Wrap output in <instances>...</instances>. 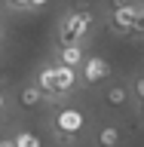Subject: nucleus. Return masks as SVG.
Listing matches in <instances>:
<instances>
[{"mask_svg": "<svg viewBox=\"0 0 144 147\" xmlns=\"http://www.w3.org/2000/svg\"><path fill=\"white\" fill-rule=\"evenodd\" d=\"M138 34H144V3H138Z\"/></svg>", "mask_w": 144, "mask_h": 147, "instance_id": "4468645a", "label": "nucleus"}, {"mask_svg": "<svg viewBox=\"0 0 144 147\" xmlns=\"http://www.w3.org/2000/svg\"><path fill=\"white\" fill-rule=\"evenodd\" d=\"M92 12L89 9H71L68 16H62V28H58V43L62 46H83V40L92 31Z\"/></svg>", "mask_w": 144, "mask_h": 147, "instance_id": "f257e3e1", "label": "nucleus"}, {"mask_svg": "<svg viewBox=\"0 0 144 147\" xmlns=\"http://www.w3.org/2000/svg\"><path fill=\"white\" fill-rule=\"evenodd\" d=\"M135 98H138V101H144V74L138 77V83H135Z\"/></svg>", "mask_w": 144, "mask_h": 147, "instance_id": "ddd939ff", "label": "nucleus"}, {"mask_svg": "<svg viewBox=\"0 0 144 147\" xmlns=\"http://www.w3.org/2000/svg\"><path fill=\"white\" fill-rule=\"evenodd\" d=\"M16 147H40V138L34 132H16Z\"/></svg>", "mask_w": 144, "mask_h": 147, "instance_id": "9b49d317", "label": "nucleus"}, {"mask_svg": "<svg viewBox=\"0 0 144 147\" xmlns=\"http://www.w3.org/2000/svg\"><path fill=\"white\" fill-rule=\"evenodd\" d=\"M37 86H40V92L46 95V101H55V98H58V86H55V64H46V67H40Z\"/></svg>", "mask_w": 144, "mask_h": 147, "instance_id": "39448f33", "label": "nucleus"}, {"mask_svg": "<svg viewBox=\"0 0 144 147\" xmlns=\"http://www.w3.org/2000/svg\"><path fill=\"white\" fill-rule=\"evenodd\" d=\"M52 123H55V135L74 138L77 132H83L86 117H83V110H77V107H58V113H55Z\"/></svg>", "mask_w": 144, "mask_h": 147, "instance_id": "7ed1b4c3", "label": "nucleus"}, {"mask_svg": "<svg viewBox=\"0 0 144 147\" xmlns=\"http://www.w3.org/2000/svg\"><path fill=\"white\" fill-rule=\"evenodd\" d=\"M110 31L114 34H138V3H117L110 12Z\"/></svg>", "mask_w": 144, "mask_h": 147, "instance_id": "f03ea898", "label": "nucleus"}, {"mask_svg": "<svg viewBox=\"0 0 144 147\" xmlns=\"http://www.w3.org/2000/svg\"><path fill=\"white\" fill-rule=\"evenodd\" d=\"M80 74H83V83H86V86H95V83H104L114 71H110V61H107V58H101V55H89L86 64L80 67Z\"/></svg>", "mask_w": 144, "mask_h": 147, "instance_id": "20e7f679", "label": "nucleus"}, {"mask_svg": "<svg viewBox=\"0 0 144 147\" xmlns=\"http://www.w3.org/2000/svg\"><path fill=\"white\" fill-rule=\"evenodd\" d=\"M58 55H62V64H68V67H83V64H86L83 46H62Z\"/></svg>", "mask_w": 144, "mask_h": 147, "instance_id": "0eeeda50", "label": "nucleus"}, {"mask_svg": "<svg viewBox=\"0 0 144 147\" xmlns=\"http://www.w3.org/2000/svg\"><path fill=\"white\" fill-rule=\"evenodd\" d=\"M120 144V129L117 126H101L98 129V147H117Z\"/></svg>", "mask_w": 144, "mask_h": 147, "instance_id": "6e6552de", "label": "nucleus"}, {"mask_svg": "<svg viewBox=\"0 0 144 147\" xmlns=\"http://www.w3.org/2000/svg\"><path fill=\"white\" fill-rule=\"evenodd\" d=\"M0 147H16V138H3V141H0Z\"/></svg>", "mask_w": 144, "mask_h": 147, "instance_id": "2eb2a0df", "label": "nucleus"}, {"mask_svg": "<svg viewBox=\"0 0 144 147\" xmlns=\"http://www.w3.org/2000/svg\"><path fill=\"white\" fill-rule=\"evenodd\" d=\"M55 86H58V95H68V92L77 86V67H68V64H55Z\"/></svg>", "mask_w": 144, "mask_h": 147, "instance_id": "423d86ee", "label": "nucleus"}, {"mask_svg": "<svg viewBox=\"0 0 144 147\" xmlns=\"http://www.w3.org/2000/svg\"><path fill=\"white\" fill-rule=\"evenodd\" d=\"M40 98H46L43 92H40V86H25V89L18 92V104H22V107H34Z\"/></svg>", "mask_w": 144, "mask_h": 147, "instance_id": "1a4fd4ad", "label": "nucleus"}, {"mask_svg": "<svg viewBox=\"0 0 144 147\" xmlns=\"http://www.w3.org/2000/svg\"><path fill=\"white\" fill-rule=\"evenodd\" d=\"M104 98H107V104H114V107H123V104H126V98H129V92L123 89V86H110Z\"/></svg>", "mask_w": 144, "mask_h": 147, "instance_id": "9d476101", "label": "nucleus"}, {"mask_svg": "<svg viewBox=\"0 0 144 147\" xmlns=\"http://www.w3.org/2000/svg\"><path fill=\"white\" fill-rule=\"evenodd\" d=\"M12 9H34V0H9Z\"/></svg>", "mask_w": 144, "mask_h": 147, "instance_id": "f8f14e48", "label": "nucleus"}, {"mask_svg": "<svg viewBox=\"0 0 144 147\" xmlns=\"http://www.w3.org/2000/svg\"><path fill=\"white\" fill-rule=\"evenodd\" d=\"M49 0H34V9H40V6H46Z\"/></svg>", "mask_w": 144, "mask_h": 147, "instance_id": "dca6fc26", "label": "nucleus"}]
</instances>
